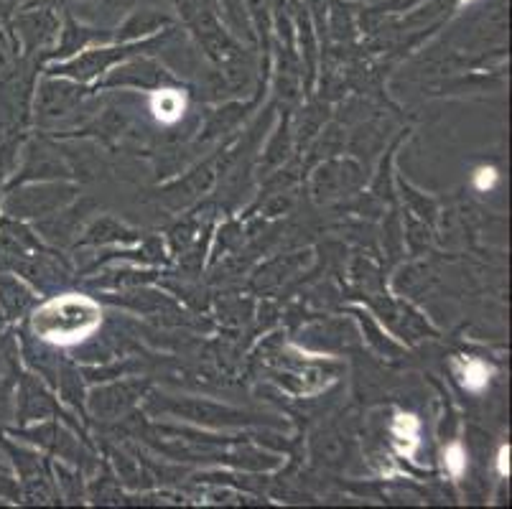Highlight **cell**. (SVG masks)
Instances as JSON below:
<instances>
[{"label":"cell","instance_id":"cell-2","mask_svg":"<svg viewBox=\"0 0 512 509\" xmlns=\"http://www.w3.org/2000/svg\"><path fill=\"white\" fill-rule=\"evenodd\" d=\"M153 112H156L158 120H164V123H176L181 118V112H184V97L179 92L164 90L158 92L153 97Z\"/></svg>","mask_w":512,"mask_h":509},{"label":"cell","instance_id":"cell-3","mask_svg":"<svg viewBox=\"0 0 512 509\" xmlns=\"http://www.w3.org/2000/svg\"><path fill=\"white\" fill-rule=\"evenodd\" d=\"M484 382H487V370H484L482 364H472L467 385L469 387H479V385H484Z\"/></svg>","mask_w":512,"mask_h":509},{"label":"cell","instance_id":"cell-1","mask_svg":"<svg viewBox=\"0 0 512 509\" xmlns=\"http://www.w3.org/2000/svg\"><path fill=\"white\" fill-rule=\"evenodd\" d=\"M41 326L51 339L67 342V339H77L74 334H85L95 326V311L85 301L54 303L41 314Z\"/></svg>","mask_w":512,"mask_h":509},{"label":"cell","instance_id":"cell-4","mask_svg":"<svg viewBox=\"0 0 512 509\" xmlns=\"http://www.w3.org/2000/svg\"><path fill=\"white\" fill-rule=\"evenodd\" d=\"M449 459H451V466H454V471L462 469V454H459V448H454V451H451Z\"/></svg>","mask_w":512,"mask_h":509}]
</instances>
